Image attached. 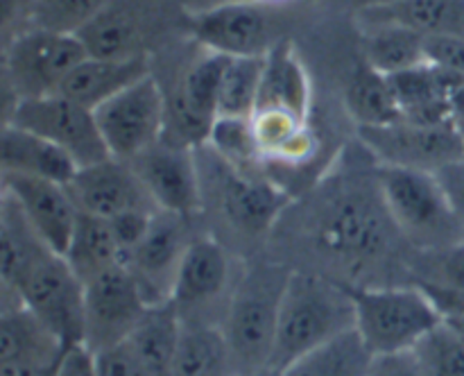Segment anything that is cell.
<instances>
[{
	"label": "cell",
	"mask_w": 464,
	"mask_h": 376,
	"mask_svg": "<svg viewBox=\"0 0 464 376\" xmlns=\"http://www.w3.org/2000/svg\"><path fill=\"white\" fill-rule=\"evenodd\" d=\"M240 376H285V374L284 370H276V367H266V370L249 371V374H240Z\"/></svg>",
	"instance_id": "obj_45"
},
{
	"label": "cell",
	"mask_w": 464,
	"mask_h": 376,
	"mask_svg": "<svg viewBox=\"0 0 464 376\" xmlns=\"http://www.w3.org/2000/svg\"><path fill=\"white\" fill-rule=\"evenodd\" d=\"M367 376H426L421 365L417 362L415 353H385V356H374Z\"/></svg>",
	"instance_id": "obj_41"
},
{
	"label": "cell",
	"mask_w": 464,
	"mask_h": 376,
	"mask_svg": "<svg viewBox=\"0 0 464 376\" xmlns=\"http://www.w3.org/2000/svg\"><path fill=\"white\" fill-rule=\"evenodd\" d=\"M440 186H442L444 195H447L449 204H451L453 213L464 227V157L456 161L447 163L440 170H435Z\"/></svg>",
	"instance_id": "obj_39"
},
{
	"label": "cell",
	"mask_w": 464,
	"mask_h": 376,
	"mask_svg": "<svg viewBox=\"0 0 464 376\" xmlns=\"http://www.w3.org/2000/svg\"><path fill=\"white\" fill-rule=\"evenodd\" d=\"M95 121L109 154L131 161L166 134L168 98L161 82L150 72L95 109Z\"/></svg>",
	"instance_id": "obj_10"
},
{
	"label": "cell",
	"mask_w": 464,
	"mask_h": 376,
	"mask_svg": "<svg viewBox=\"0 0 464 376\" xmlns=\"http://www.w3.org/2000/svg\"><path fill=\"white\" fill-rule=\"evenodd\" d=\"M343 100L356 127H379L401 121V107L392 80L362 59L344 84Z\"/></svg>",
	"instance_id": "obj_25"
},
{
	"label": "cell",
	"mask_w": 464,
	"mask_h": 376,
	"mask_svg": "<svg viewBox=\"0 0 464 376\" xmlns=\"http://www.w3.org/2000/svg\"><path fill=\"white\" fill-rule=\"evenodd\" d=\"M426 293H429L430 299H433V302L438 304L440 313H442V322H444V324H447L451 331H456V333L464 340V304L456 302V299L444 297V294L430 293V290H426Z\"/></svg>",
	"instance_id": "obj_42"
},
{
	"label": "cell",
	"mask_w": 464,
	"mask_h": 376,
	"mask_svg": "<svg viewBox=\"0 0 464 376\" xmlns=\"http://www.w3.org/2000/svg\"><path fill=\"white\" fill-rule=\"evenodd\" d=\"M308 234L322 263L349 272L352 279L388 258L397 240L406 243L381 195L376 161L372 177L362 181L324 186L308 217Z\"/></svg>",
	"instance_id": "obj_1"
},
{
	"label": "cell",
	"mask_w": 464,
	"mask_h": 376,
	"mask_svg": "<svg viewBox=\"0 0 464 376\" xmlns=\"http://www.w3.org/2000/svg\"><path fill=\"white\" fill-rule=\"evenodd\" d=\"M426 376H464V340L440 322L412 349Z\"/></svg>",
	"instance_id": "obj_34"
},
{
	"label": "cell",
	"mask_w": 464,
	"mask_h": 376,
	"mask_svg": "<svg viewBox=\"0 0 464 376\" xmlns=\"http://www.w3.org/2000/svg\"><path fill=\"white\" fill-rule=\"evenodd\" d=\"M202 175V208L211 204L231 234L263 238L290 204L288 190L263 172H247L198 145Z\"/></svg>",
	"instance_id": "obj_4"
},
{
	"label": "cell",
	"mask_w": 464,
	"mask_h": 376,
	"mask_svg": "<svg viewBox=\"0 0 464 376\" xmlns=\"http://www.w3.org/2000/svg\"><path fill=\"white\" fill-rule=\"evenodd\" d=\"M263 3H281V0H263Z\"/></svg>",
	"instance_id": "obj_46"
},
{
	"label": "cell",
	"mask_w": 464,
	"mask_h": 376,
	"mask_svg": "<svg viewBox=\"0 0 464 376\" xmlns=\"http://www.w3.org/2000/svg\"><path fill=\"white\" fill-rule=\"evenodd\" d=\"M190 240V217L161 208L154 211L145 236L125 258L127 270L131 272L150 306L170 302L177 272Z\"/></svg>",
	"instance_id": "obj_16"
},
{
	"label": "cell",
	"mask_w": 464,
	"mask_h": 376,
	"mask_svg": "<svg viewBox=\"0 0 464 376\" xmlns=\"http://www.w3.org/2000/svg\"><path fill=\"white\" fill-rule=\"evenodd\" d=\"M204 145L213 149L220 159H225L227 163L240 168V170L261 172L263 163H266L256 145V139H254L249 118L218 116L213 121Z\"/></svg>",
	"instance_id": "obj_33"
},
{
	"label": "cell",
	"mask_w": 464,
	"mask_h": 376,
	"mask_svg": "<svg viewBox=\"0 0 464 376\" xmlns=\"http://www.w3.org/2000/svg\"><path fill=\"white\" fill-rule=\"evenodd\" d=\"M86 54L77 34L30 27L5 43V86L14 95V102L59 93L68 72Z\"/></svg>",
	"instance_id": "obj_8"
},
{
	"label": "cell",
	"mask_w": 464,
	"mask_h": 376,
	"mask_svg": "<svg viewBox=\"0 0 464 376\" xmlns=\"http://www.w3.org/2000/svg\"><path fill=\"white\" fill-rule=\"evenodd\" d=\"M77 36L84 43L86 53L93 57H134L145 53L140 50L136 23L113 5L84 30L77 32Z\"/></svg>",
	"instance_id": "obj_32"
},
{
	"label": "cell",
	"mask_w": 464,
	"mask_h": 376,
	"mask_svg": "<svg viewBox=\"0 0 464 376\" xmlns=\"http://www.w3.org/2000/svg\"><path fill=\"white\" fill-rule=\"evenodd\" d=\"M54 376H100L95 353L86 344H72L63 349Z\"/></svg>",
	"instance_id": "obj_40"
},
{
	"label": "cell",
	"mask_w": 464,
	"mask_h": 376,
	"mask_svg": "<svg viewBox=\"0 0 464 376\" xmlns=\"http://www.w3.org/2000/svg\"><path fill=\"white\" fill-rule=\"evenodd\" d=\"M139 284L125 263L100 272L84 284V340L93 353L121 344L148 311Z\"/></svg>",
	"instance_id": "obj_13"
},
{
	"label": "cell",
	"mask_w": 464,
	"mask_h": 376,
	"mask_svg": "<svg viewBox=\"0 0 464 376\" xmlns=\"http://www.w3.org/2000/svg\"><path fill=\"white\" fill-rule=\"evenodd\" d=\"M376 181L390 217L412 249L429 252L464 240L462 222L435 172L376 163Z\"/></svg>",
	"instance_id": "obj_5"
},
{
	"label": "cell",
	"mask_w": 464,
	"mask_h": 376,
	"mask_svg": "<svg viewBox=\"0 0 464 376\" xmlns=\"http://www.w3.org/2000/svg\"><path fill=\"white\" fill-rule=\"evenodd\" d=\"M3 193L18 204L39 238L63 256L80 217V208L72 202L68 186L41 177L3 172Z\"/></svg>",
	"instance_id": "obj_18"
},
{
	"label": "cell",
	"mask_w": 464,
	"mask_h": 376,
	"mask_svg": "<svg viewBox=\"0 0 464 376\" xmlns=\"http://www.w3.org/2000/svg\"><path fill=\"white\" fill-rule=\"evenodd\" d=\"M424 54L430 66L453 75H464V36L426 34Z\"/></svg>",
	"instance_id": "obj_38"
},
{
	"label": "cell",
	"mask_w": 464,
	"mask_h": 376,
	"mask_svg": "<svg viewBox=\"0 0 464 376\" xmlns=\"http://www.w3.org/2000/svg\"><path fill=\"white\" fill-rule=\"evenodd\" d=\"M172 376H236L222 326L184 324Z\"/></svg>",
	"instance_id": "obj_29"
},
{
	"label": "cell",
	"mask_w": 464,
	"mask_h": 376,
	"mask_svg": "<svg viewBox=\"0 0 464 376\" xmlns=\"http://www.w3.org/2000/svg\"><path fill=\"white\" fill-rule=\"evenodd\" d=\"M403 3V0H361L362 12L365 9H381V7H392V5Z\"/></svg>",
	"instance_id": "obj_44"
},
{
	"label": "cell",
	"mask_w": 464,
	"mask_h": 376,
	"mask_svg": "<svg viewBox=\"0 0 464 376\" xmlns=\"http://www.w3.org/2000/svg\"><path fill=\"white\" fill-rule=\"evenodd\" d=\"M5 122L44 136L62 148L80 168L111 157L98 130L95 111L62 93L18 100L9 107Z\"/></svg>",
	"instance_id": "obj_11"
},
{
	"label": "cell",
	"mask_w": 464,
	"mask_h": 376,
	"mask_svg": "<svg viewBox=\"0 0 464 376\" xmlns=\"http://www.w3.org/2000/svg\"><path fill=\"white\" fill-rule=\"evenodd\" d=\"M150 72H152V63L145 53L134 54V57H93V54H86L68 72L59 93L95 111L107 100L148 77Z\"/></svg>",
	"instance_id": "obj_19"
},
{
	"label": "cell",
	"mask_w": 464,
	"mask_h": 376,
	"mask_svg": "<svg viewBox=\"0 0 464 376\" xmlns=\"http://www.w3.org/2000/svg\"><path fill=\"white\" fill-rule=\"evenodd\" d=\"M415 284L464 294V240L429 252L415 249Z\"/></svg>",
	"instance_id": "obj_35"
},
{
	"label": "cell",
	"mask_w": 464,
	"mask_h": 376,
	"mask_svg": "<svg viewBox=\"0 0 464 376\" xmlns=\"http://www.w3.org/2000/svg\"><path fill=\"white\" fill-rule=\"evenodd\" d=\"M188 32L204 50L229 57H266L279 39L263 0L231 3L204 12H186Z\"/></svg>",
	"instance_id": "obj_15"
},
{
	"label": "cell",
	"mask_w": 464,
	"mask_h": 376,
	"mask_svg": "<svg viewBox=\"0 0 464 376\" xmlns=\"http://www.w3.org/2000/svg\"><path fill=\"white\" fill-rule=\"evenodd\" d=\"M186 12H204V9L220 7V5L231 3H249V0H184Z\"/></svg>",
	"instance_id": "obj_43"
},
{
	"label": "cell",
	"mask_w": 464,
	"mask_h": 376,
	"mask_svg": "<svg viewBox=\"0 0 464 376\" xmlns=\"http://www.w3.org/2000/svg\"><path fill=\"white\" fill-rule=\"evenodd\" d=\"M45 252H53V249L32 229L18 204L3 193V207H0V276H3L5 293H12L21 276L27 272V267Z\"/></svg>",
	"instance_id": "obj_27"
},
{
	"label": "cell",
	"mask_w": 464,
	"mask_h": 376,
	"mask_svg": "<svg viewBox=\"0 0 464 376\" xmlns=\"http://www.w3.org/2000/svg\"><path fill=\"white\" fill-rule=\"evenodd\" d=\"M63 258L72 267V272L80 276L82 284H86L109 267L121 265L122 252L116 234H113L111 222L104 220V217L89 216V213H80Z\"/></svg>",
	"instance_id": "obj_28"
},
{
	"label": "cell",
	"mask_w": 464,
	"mask_h": 376,
	"mask_svg": "<svg viewBox=\"0 0 464 376\" xmlns=\"http://www.w3.org/2000/svg\"><path fill=\"white\" fill-rule=\"evenodd\" d=\"M266 57H231L218 93V116L252 118ZM216 116V118H218Z\"/></svg>",
	"instance_id": "obj_31"
},
{
	"label": "cell",
	"mask_w": 464,
	"mask_h": 376,
	"mask_svg": "<svg viewBox=\"0 0 464 376\" xmlns=\"http://www.w3.org/2000/svg\"><path fill=\"white\" fill-rule=\"evenodd\" d=\"M243 265L216 236H193L184 254L170 302L184 324L222 326Z\"/></svg>",
	"instance_id": "obj_7"
},
{
	"label": "cell",
	"mask_w": 464,
	"mask_h": 376,
	"mask_svg": "<svg viewBox=\"0 0 464 376\" xmlns=\"http://www.w3.org/2000/svg\"><path fill=\"white\" fill-rule=\"evenodd\" d=\"M181 331H184V322H181L175 304H152L143 313L139 324L134 326L127 342L143 358L154 376H172Z\"/></svg>",
	"instance_id": "obj_24"
},
{
	"label": "cell",
	"mask_w": 464,
	"mask_h": 376,
	"mask_svg": "<svg viewBox=\"0 0 464 376\" xmlns=\"http://www.w3.org/2000/svg\"><path fill=\"white\" fill-rule=\"evenodd\" d=\"M311 77L306 66L293 45L279 41L266 54L256 109H281L311 121Z\"/></svg>",
	"instance_id": "obj_21"
},
{
	"label": "cell",
	"mask_w": 464,
	"mask_h": 376,
	"mask_svg": "<svg viewBox=\"0 0 464 376\" xmlns=\"http://www.w3.org/2000/svg\"><path fill=\"white\" fill-rule=\"evenodd\" d=\"M30 308L63 347L82 344L84 340V284L72 272L66 258L57 252H45L27 267L25 275L5 299Z\"/></svg>",
	"instance_id": "obj_9"
},
{
	"label": "cell",
	"mask_w": 464,
	"mask_h": 376,
	"mask_svg": "<svg viewBox=\"0 0 464 376\" xmlns=\"http://www.w3.org/2000/svg\"><path fill=\"white\" fill-rule=\"evenodd\" d=\"M374 353L358 329L344 331L284 370L285 376H367Z\"/></svg>",
	"instance_id": "obj_26"
},
{
	"label": "cell",
	"mask_w": 464,
	"mask_h": 376,
	"mask_svg": "<svg viewBox=\"0 0 464 376\" xmlns=\"http://www.w3.org/2000/svg\"><path fill=\"white\" fill-rule=\"evenodd\" d=\"M63 342L23 304L5 302L0 315V362L21 361L41 370H54Z\"/></svg>",
	"instance_id": "obj_22"
},
{
	"label": "cell",
	"mask_w": 464,
	"mask_h": 376,
	"mask_svg": "<svg viewBox=\"0 0 464 376\" xmlns=\"http://www.w3.org/2000/svg\"><path fill=\"white\" fill-rule=\"evenodd\" d=\"M111 5L113 0H36L34 27L77 34Z\"/></svg>",
	"instance_id": "obj_36"
},
{
	"label": "cell",
	"mask_w": 464,
	"mask_h": 376,
	"mask_svg": "<svg viewBox=\"0 0 464 376\" xmlns=\"http://www.w3.org/2000/svg\"><path fill=\"white\" fill-rule=\"evenodd\" d=\"M290 272L288 265L276 261L243 265L222 322L236 376L272 367L281 299Z\"/></svg>",
	"instance_id": "obj_3"
},
{
	"label": "cell",
	"mask_w": 464,
	"mask_h": 376,
	"mask_svg": "<svg viewBox=\"0 0 464 376\" xmlns=\"http://www.w3.org/2000/svg\"><path fill=\"white\" fill-rule=\"evenodd\" d=\"M362 148L381 166L435 172L464 157V136L451 125H417L397 121L379 127H358Z\"/></svg>",
	"instance_id": "obj_12"
},
{
	"label": "cell",
	"mask_w": 464,
	"mask_h": 376,
	"mask_svg": "<svg viewBox=\"0 0 464 376\" xmlns=\"http://www.w3.org/2000/svg\"><path fill=\"white\" fill-rule=\"evenodd\" d=\"M95 362L100 376H154L127 340L95 353Z\"/></svg>",
	"instance_id": "obj_37"
},
{
	"label": "cell",
	"mask_w": 464,
	"mask_h": 376,
	"mask_svg": "<svg viewBox=\"0 0 464 376\" xmlns=\"http://www.w3.org/2000/svg\"><path fill=\"white\" fill-rule=\"evenodd\" d=\"M424 39L420 30L397 21H367L362 30V62L392 77L424 66Z\"/></svg>",
	"instance_id": "obj_23"
},
{
	"label": "cell",
	"mask_w": 464,
	"mask_h": 376,
	"mask_svg": "<svg viewBox=\"0 0 464 376\" xmlns=\"http://www.w3.org/2000/svg\"><path fill=\"white\" fill-rule=\"evenodd\" d=\"M131 168L154 207L161 211L193 217L202 211V175H199L198 148L163 134L161 140L131 159Z\"/></svg>",
	"instance_id": "obj_14"
},
{
	"label": "cell",
	"mask_w": 464,
	"mask_h": 376,
	"mask_svg": "<svg viewBox=\"0 0 464 376\" xmlns=\"http://www.w3.org/2000/svg\"><path fill=\"white\" fill-rule=\"evenodd\" d=\"M66 186L80 213L104 220L127 211H157L131 163L116 157L77 168L75 177Z\"/></svg>",
	"instance_id": "obj_17"
},
{
	"label": "cell",
	"mask_w": 464,
	"mask_h": 376,
	"mask_svg": "<svg viewBox=\"0 0 464 376\" xmlns=\"http://www.w3.org/2000/svg\"><path fill=\"white\" fill-rule=\"evenodd\" d=\"M367 21H397L421 34L464 36V0H403L392 7L365 9Z\"/></svg>",
	"instance_id": "obj_30"
},
{
	"label": "cell",
	"mask_w": 464,
	"mask_h": 376,
	"mask_svg": "<svg viewBox=\"0 0 464 376\" xmlns=\"http://www.w3.org/2000/svg\"><path fill=\"white\" fill-rule=\"evenodd\" d=\"M356 326L352 288L313 270H293L281 299L272 367L290 362Z\"/></svg>",
	"instance_id": "obj_2"
},
{
	"label": "cell",
	"mask_w": 464,
	"mask_h": 376,
	"mask_svg": "<svg viewBox=\"0 0 464 376\" xmlns=\"http://www.w3.org/2000/svg\"><path fill=\"white\" fill-rule=\"evenodd\" d=\"M356 329L374 356L412 352L442 322L438 304L420 284L352 288Z\"/></svg>",
	"instance_id": "obj_6"
},
{
	"label": "cell",
	"mask_w": 464,
	"mask_h": 376,
	"mask_svg": "<svg viewBox=\"0 0 464 376\" xmlns=\"http://www.w3.org/2000/svg\"><path fill=\"white\" fill-rule=\"evenodd\" d=\"M77 168L80 166L62 148L45 140L44 136L12 125V122H3V130H0V170L3 172L68 184L75 177Z\"/></svg>",
	"instance_id": "obj_20"
}]
</instances>
